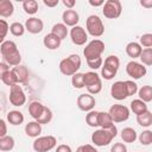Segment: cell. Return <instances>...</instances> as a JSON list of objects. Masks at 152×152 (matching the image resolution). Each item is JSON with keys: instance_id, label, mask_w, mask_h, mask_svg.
<instances>
[{"instance_id": "f1b7e54d", "label": "cell", "mask_w": 152, "mask_h": 152, "mask_svg": "<svg viewBox=\"0 0 152 152\" xmlns=\"http://www.w3.org/2000/svg\"><path fill=\"white\" fill-rule=\"evenodd\" d=\"M13 147H14V139H13V137L6 135V137L0 138V151L7 152V151L13 150Z\"/></svg>"}, {"instance_id": "1f68e13d", "label": "cell", "mask_w": 152, "mask_h": 152, "mask_svg": "<svg viewBox=\"0 0 152 152\" xmlns=\"http://www.w3.org/2000/svg\"><path fill=\"white\" fill-rule=\"evenodd\" d=\"M23 10L25 11V13L33 15L38 12V2L36 0H25L23 2Z\"/></svg>"}, {"instance_id": "74e56055", "label": "cell", "mask_w": 152, "mask_h": 152, "mask_svg": "<svg viewBox=\"0 0 152 152\" xmlns=\"http://www.w3.org/2000/svg\"><path fill=\"white\" fill-rule=\"evenodd\" d=\"M51 120H52V112H51L50 108L45 107L44 110H43V113H42V115H40L36 121L39 122L40 125H46V124H49Z\"/></svg>"}, {"instance_id": "7402d4cb", "label": "cell", "mask_w": 152, "mask_h": 152, "mask_svg": "<svg viewBox=\"0 0 152 152\" xmlns=\"http://www.w3.org/2000/svg\"><path fill=\"white\" fill-rule=\"evenodd\" d=\"M7 121L13 126H19L24 122V114L19 110H11L6 115Z\"/></svg>"}, {"instance_id": "7bdbcfd3", "label": "cell", "mask_w": 152, "mask_h": 152, "mask_svg": "<svg viewBox=\"0 0 152 152\" xmlns=\"http://www.w3.org/2000/svg\"><path fill=\"white\" fill-rule=\"evenodd\" d=\"M126 86H127V90H128V95H129V96L134 95V94L138 93V90H139L137 83L133 82V81H126Z\"/></svg>"}, {"instance_id": "ba28073f", "label": "cell", "mask_w": 152, "mask_h": 152, "mask_svg": "<svg viewBox=\"0 0 152 152\" xmlns=\"http://www.w3.org/2000/svg\"><path fill=\"white\" fill-rule=\"evenodd\" d=\"M57 145V139L53 135H44V137H38L33 141V150L34 152H48L55 148Z\"/></svg>"}, {"instance_id": "9a60e30c", "label": "cell", "mask_w": 152, "mask_h": 152, "mask_svg": "<svg viewBox=\"0 0 152 152\" xmlns=\"http://www.w3.org/2000/svg\"><path fill=\"white\" fill-rule=\"evenodd\" d=\"M96 100L91 94H81L77 97V107L83 112H90L94 109Z\"/></svg>"}, {"instance_id": "3957f363", "label": "cell", "mask_w": 152, "mask_h": 152, "mask_svg": "<svg viewBox=\"0 0 152 152\" xmlns=\"http://www.w3.org/2000/svg\"><path fill=\"white\" fill-rule=\"evenodd\" d=\"M81 63V57L78 55L72 53L59 62V71L65 76H72L80 70Z\"/></svg>"}, {"instance_id": "8d00e7d4", "label": "cell", "mask_w": 152, "mask_h": 152, "mask_svg": "<svg viewBox=\"0 0 152 152\" xmlns=\"http://www.w3.org/2000/svg\"><path fill=\"white\" fill-rule=\"evenodd\" d=\"M71 84H72L76 89L84 88V74L77 72V74L72 75V76H71Z\"/></svg>"}, {"instance_id": "5bb4252c", "label": "cell", "mask_w": 152, "mask_h": 152, "mask_svg": "<svg viewBox=\"0 0 152 152\" xmlns=\"http://www.w3.org/2000/svg\"><path fill=\"white\" fill-rule=\"evenodd\" d=\"M69 33H70L71 42L75 45H78V46L84 45L87 43V40H88V33H87V31L82 26H78L77 25V26L71 27V30H70Z\"/></svg>"}, {"instance_id": "d4e9b609", "label": "cell", "mask_w": 152, "mask_h": 152, "mask_svg": "<svg viewBox=\"0 0 152 152\" xmlns=\"http://www.w3.org/2000/svg\"><path fill=\"white\" fill-rule=\"evenodd\" d=\"M129 104H131V109H132V112H133L134 114H137V115H140V114H142V113H145V112L148 110V109H147V104H146V102H144V101L140 100V99H135V100H133Z\"/></svg>"}, {"instance_id": "277c9868", "label": "cell", "mask_w": 152, "mask_h": 152, "mask_svg": "<svg viewBox=\"0 0 152 152\" xmlns=\"http://www.w3.org/2000/svg\"><path fill=\"white\" fill-rule=\"evenodd\" d=\"M119 66H120V59L119 57H116L115 55H109L103 64H102V68H101V76L104 78V80H112L115 77L118 70H119Z\"/></svg>"}, {"instance_id": "30bf717a", "label": "cell", "mask_w": 152, "mask_h": 152, "mask_svg": "<svg viewBox=\"0 0 152 152\" xmlns=\"http://www.w3.org/2000/svg\"><path fill=\"white\" fill-rule=\"evenodd\" d=\"M10 103L15 107H21L26 102V95L23 90V88L19 84H14L10 87V96H8Z\"/></svg>"}, {"instance_id": "b9f144b4", "label": "cell", "mask_w": 152, "mask_h": 152, "mask_svg": "<svg viewBox=\"0 0 152 152\" xmlns=\"http://www.w3.org/2000/svg\"><path fill=\"white\" fill-rule=\"evenodd\" d=\"M0 28H1V36H0V40H1V43L2 42H5V38H6V34H7V32H8V30H10V25L7 24V21L5 20V19H0Z\"/></svg>"}, {"instance_id": "d6986e66", "label": "cell", "mask_w": 152, "mask_h": 152, "mask_svg": "<svg viewBox=\"0 0 152 152\" xmlns=\"http://www.w3.org/2000/svg\"><path fill=\"white\" fill-rule=\"evenodd\" d=\"M142 52V48L140 45V43L137 42H131L126 45V53L128 55V57L133 58V61L135 58H140V55Z\"/></svg>"}, {"instance_id": "816d5d0a", "label": "cell", "mask_w": 152, "mask_h": 152, "mask_svg": "<svg viewBox=\"0 0 152 152\" xmlns=\"http://www.w3.org/2000/svg\"><path fill=\"white\" fill-rule=\"evenodd\" d=\"M8 70H10V65H8L6 62L2 61V62L0 63V75L4 74V72H6V71H8Z\"/></svg>"}, {"instance_id": "f907efd6", "label": "cell", "mask_w": 152, "mask_h": 152, "mask_svg": "<svg viewBox=\"0 0 152 152\" xmlns=\"http://www.w3.org/2000/svg\"><path fill=\"white\" fill-rule=\"evenodd\" d=\"M89 5H91L94 7L103 6L104 5V0H89Z\"/></svg>"}, {"instance_id": "8fae6325", "label": "cell", "mask_w": 152, "mask_h": 152, "mask_svg": "<svg viewBox=\"0 0 152 152\" xmlns=\"http://www.w3.org/2000/svg\"><path fill=\"white\" fill-rule=\"evenodd\" d=\"M126 72L133 80H139V78H141V77H144L146 75L147 69L142 63H139V62H135V61H131L126 65Z\"/></svg>"}, {"instance_id": "60d3db41", "label": "cell", "mask_w": 152, "mask_h": 152, "mask_svg": "<svg viewBox=\"0 0 152 152\" xmlns=\"http://www.w3.org/2000/svg\"><path fill=\"white\" fill-rule=\"evenodd\" d=\"M87 64H88V66H89L90 69L96 70V69L102 68L103 61H102L101 57H99V58H95V59H88V61H87Z\"/></svg>"}, {"instance_id": "ab89813d", "label": "cell", "mask_w": 152, "mask_h": 152, "mask_svg": "<svg viewBox=\"0 0 152 152\" xmlns=\"http://www.w3.org/2000/svg\"><path fill=\"white\" fill-rule=\"evenodd\" d=\"M140 45L146 48H152V33H145L140 37Z\"/></svg>"}, {"instance_id": "c3c4849f", "label": "cell", "mask_w": 152, "mask_h": 152, "mask_svg": "<svg viewBox=\"0 0 152 152\" xmlns=\"http://www.w3.org/2000/svg\"><path fill=\"white\" fill-rule=\"evenodd\" d=\"M63 5L66 7V10H72L74 6L76 5L75 0H63Z\"/></svg>"}, {"instance_id": "44dd1931", "label": "cell", "mask_w": 152, "mask_h": 152, "mask_svg": "<svg viewBox=\"0 0 152 152\" xmlns=\"http://www.w3.org/2000/svg\"><path fill=\"white\" fill-rule=\"evenodd\" d=\"M15 76V80L19 83H24L27 81L28 78V70L25 65H17V66H13V69H11Z\"/></svg>"}, {"instance_id": "83f0119b", "label": "cell", "mask_w": 152, "mask_h": 152, "mask_svg": "<svg viewBox=\"0 0 152 152\" xmlns=\"http://www.w3.org/2000/svg\"><path fill=\"white\" fill-rule=\"evenodd\" d=\"M51 33H53V34L57 36L61 40H63L64 38H66L69 31H68L66 25H64L63 23H57V24H55V25L52 26V28H51Z\"/></svg>"}, {"instance_id": "f546056e", "label": "cell", "mask_w": 152, "mask_h": 152, "mask_svg": "<svg viewBox=\"0 0 152 152\" xmlns=\"http://www.w3.org/2000/svg\"><path fill=\"white\" fill-rule=\"evenodd\" d=\"M137 122L141 127H150L152 125V113L147 110L140 115H137Z\"/></svg>"}, {"instance_id": "681fc988", "label": "cell", "mask_w": 152, "mask_h": 152, "mask_svg": "<svg viewBox=\"0 0 152 152\" xmlns=\"http://www.w3.org/2000/svg\"><path fill=\"white\" fill-rule=\"evenodd\" d=\"M43 2L48 7H55V6H57L59 4V0H44Z\"/></svg>"}, {"instance_id": "7dc6e473", "label": "cell", "mask_w": 152, "mask_h": 152, "mask_svg": "<svg viewBox=\"0 0 152 152\" xmlns=\"http://www.w3.org/2000/svg\"><path fill=\"white\" fill-rule=\"evenodd\" d=\"M0 127H1V131H0V138L6 137V135H7V127H6V122H5L4 119L0 120Z\"/></svg>"}, {"instance_id": "7c38bea8", "label": "cell", "mask_w": 152, "mask_h": 152, "mask_svg": "<svg viewBox=\"0 0 152 152\" xmlns=\"http://www.w3.org/2000/svg\"><path fill=\"white\" fill-rule=\"evenodd\" d=\"M108 113L110 114L114 122H124L129 118V109L124 104H113Z\"/></svg>"}, {"instance_id": "4316f807", "label": "cell", "mask_w": 152, "mask_h": 152, "mask_svg": "<svg viewBox=\"0 0 152 152\" xmlns=\"http://www.w3.org/2000/svg\"><path fill=\"white\" fill-rule=\"evenodd\" d=\"M114 121L108 112H99V126L101 128H110Z\"/></svg>"}, {"instance_id": "836d02e7", "label": "cell", "mask_w": 152, "mask_h": 152, "mask_svg": "<svg viewBox=\"0 0 152 152\" xmlns=\"http://www.w3.org/2000/svg\"><path fill=\"white\" fill-rule=\"evenodd\" d=\"M86 122L89 127H97L99 126V112L90 110L86 115Z\"/></svg>"}, {"instance_id": "6da1fadb", "label": "cell", "mask_w": 152, "mask_h": 152, "mask_svg": "<svg viewBox=\"0 0 152 152\" xmlns=\"http://www.w3.org/2000/svg\"><path fill=\"white\" fill-rule=\"evenodd\" d=\"M0 52H1L4 62H6L8 65H12V66L20 65L21 55L17 48V44L13 40L2 42L0 45Z\"/></svg>"}, {"instance_id": "5b68a950", "label": "cell", "mask_w": 152, "mask_h": 152, "mask_svg": "<svg viewBox=\"0 0 152 152\" xmlns=\"http://www.w3.org/2000/svg\"><path fill=\"white\" fill-rule=\"evenodd\" d=\"M84 87L87 88L88 93L91 95H96L102 89V81L101 77L95 71H88L84 74Z\"/></svg>"}, {"instance_id": "52a82bcc", "label": "cell", "mask_w": 152, "mask_h": 152, "mask_svg": "<svg viewBox=\"0 0 152 152\" xmlns=\"http://www.w3.org/2000/svg\"><path fill=\"white\" fill-rule=\"evenodd\" d=\"M87 32L93 37H101L104 33V26L99 15L91 14L86 20Z\"/></svg>"}, {"instance_id": "d590c367", "label": "cell", "mask_w": 152, "mask_h": 152, "mask_svg": "<svg viewBox=\"0 0 152 152\" xmlns=\"http://www.w3.org/2000/svg\"><path fill=\"white\" fill-rule=\"evenodd\" d=\"M140 61L141 63L146 66L152 65V48H146L142 49V52L140 55Z\"/></svg>"}, {"instance_id": "8992f818", "label": "cell", "mask_w": 152, "mask_h": 152, "mask_svg": "<svg viewBox=\"0 0 152 152\" xmlns=\"http://www.w3.org/2000/svg\"><path fill=\"white\" fill-rule=\"evenodd\" d=\"M103 51H104V43L101 39H93L86 45L83 50V55L86 57V61L95 59V58L101 57Z\"/></svg>"}, {"instance_id": "f6af8a7d", "label": "cell", "mask_w": 152, "mask_h": 152, "mask_svg": "<svg viewBox=\"0 0 152 152\" xmlns=\"http://www.w3.org/2000/svg\"><path fill=\"white\" fill-rule=\"evenodd\" d=\"M76 152H99L93 145L90 144H86V145H82L80 147H77Z\"/></svg>"}, {"instance_id": "ac0fdd59", "label": "cell", "mask_w": 152, "mask_h": 152, "mask_svg": "<svg viewBox=\"0 0 152 152\" xmlns=\"http://www.w3.org/2000/svg\"><path fill=\"white\" fill-rule=\"evenodd\" d=\"M43 44H44V46L45 48H48L49 50H56V49H58L59 46H61V44H62V40L57 37V36H55L53 33H48L44 38H43Z\"/></svg>"}, {"instance_id": "9c48e42d", "label": "cell", "mask_w": 152, "mask_h": 152, "mask_svg": "<svg viewBox=\"0 0 152 152\" xmlns=\"http://www.w3.org/2000/svg\"><path fill=\"white\" fill-rule=\"evenodd\" d=\"M122 6L119 0H107L102 7V13L107 19H116L121 15Z\"/></svg>"}, {"instance_id": "484cf974", "label": "cell", "mask_w": 152, "mask_h": 152, "mask_svg": "<svg viewBox=\"0 0 152 152\" xmlns=\"http://www.w3.org/2000/svg\"><path fill=\"white\" fill-rule=\"evenodd\" d=\"M44 108H45L44 104H42V103L38 102V101H33V102H31L30 106H28V113H30V115H31L34 120H37V119L42 115Z\"/></svg>"}, {"instance_id": "f35d334b", "label": "cell", "mask_w": 152, "mask_h": 152, "mask_svg": "<svg viewBox=\"0 0 152 152\" xmlns=\"http://www.w3.org/2000/svg\"><path fill=\"white\" fill-rule=\"evenodd\" d=\"M138 139H139V141H140L141 145H145V146L151 145V144H152V131H150V129L142 131V132L139 134Z\"/></svg>"}, {"instance_id": "e575fe53", "label": "cell", "mask_w": 152, "mask_h": 152, "mask_svg": "<svg viewBox=\"0 0 152 152\" xmlns=\"http://www.w3.org/2000/svg\"><path fill=\"white\" fill-rule=\"evenodd\" d=\"M25 25H23L21 23H18V21H14L10 25V32L14 36V37H20L25 33Z\"/></svg>"}, {"instance_id": "ffe728a7", "label": "cell", "mask_w": 152, "mask_h": 152, "mask_svg": "<svg viewBox=\"0 0 152 152\" xmlns=\"http://www.w3.org/2000/svg\"><path fill=\"white\" fill-rule=\"evenodd\" d=\"M25 133H26L27 137L38 138L42 133V125L37 121H30L25 126Z\"/></svg>"}, {"instance_id": "603a6c76", "label": "cell", "mask_w": 152, "mask_h": 152, "mask_svg": "<svg viewBox=\"0 0 152 152\" xmlns=\"http://www.w3.org/2000/svg\"><path fill=\"white\" fill-rule=\"evenodd\" d=\"M14 6L13 2L10 0H1L0 1V15L2 18H8L13 14Z\"/></svg>"}, {"instance_id": "d6a6232c", "label": "cell", "mask_w": 152, "mask_h": 152, "mask_svg": "<svg viewBox=\"0 0 152 152\" xmlns=\"http://www.w3.org/2000/svg\"><path fill=\"white\" fill-rule=\"evenodd\" d=\"M0 78H1L2 83H5V84L8 86V87H12V86H14V84H18V82H17V80H15V76H14V74H13L12 70H8V71L1 74V75H0Z\"/></svg>"}, {"instance_id": "4fadbf2b", "label": "cell", "mask_w": 152, "mask_h": 152, "mask_svg": "<svg viewBox=\"0 0 152 152\" xmlns=\"http://www.w3.org/2000/svg\"><path fill=\"white\" fill-rule=\"evenodd\" d=\"M110 95L113 99L121 101L127 99L128 95V90H127V86H126V81H116L112 84L110 87Z\"/></svg>"}, {"instance_id": "4dcf8cb0", "label": "cell", "mask_w": 152, "mask_h": 152, "mask_svg": "<svg viewBox=\"0 0 152 152\" xmlns=\"http://www.w3.org/2000/svg\"><path fill=\"white\" fill-rule=\"evenodd\" d=\"M139 99L144 102H151L152 101V86H142L139 90Z\"/></svg>"}, {"instance_id": "bcb514c9", "label": "cell", "mask_w": 152, "mask_h": 152, "mask_svg": "<svg viewBox=\"0 0 152 152\" xmlns=\"http://www.w3.org/2000/svg\"><path fill=\"white\" fill-rule=\"evenodd\" d=\"M55 152H72L71 147L69 145H65V144H62V145H58L56 151Z\"/></svg>"}, {"instance_id": "cb8c5ba5", "label": "cell", "mask_w": 152, "mask_h": 152, "mask_svg": "<svg viewBox=\"0 0 152 152\" xmlns=\"http://www.w3.org/2000/svg\"><path fill=\"white\" fill-rule=\"evenodd\" d=\"M121 139L124 142H128V144H132L137 140L138 135H137V132L134 128L132 127H125L122 131H121Z\"/></svg>"}, {"instance_id": "2e32d148", "label": "cell", "mask_w": 152, "mask_h": 152, "mask_svg": "<svg viewBox=\"0 0 152 152\" xmlns=\"http://www.w3.org/2000/svg\"><path fill=\"white\" fill-rule=\"evenodd\" d=\"M25 28L26 31H28L32 34H37L40 33L44 28V23L42 19L37 18V17H31L25 21Z\"/></svg>"}, {"instance_id": "e0dca14e", "label": "cell", "mask_w": 152, "mask_h": 152, "mask_svg": "<svg viewBox=\"0 0 152 152\" xmlns=\"http://www.w3.org/2000/svg\"><path fill=\"white\" fill-rule=\"evenodd\" d=\"M63 24L70 27L77 26V23L80 21V15L75 10H65L62 14Z\"/></svg>"}, {"instance_id": "7a4b0ae2", "label": "cell", "mask_w": 152, "mask_h": 152, "mask_svg": "<svg viewBox=\"0 0 152 152\" xmlns=\"http://www.w3.org/2000/svg\"><path fill=\"white\" fill-rule=\"evenodd\" d=\"M116 134H118V128L115 125H113L110 128H100L91 134V141L94 142L95 146L99 147L107 146L112 142V140L116 137Z\"/></svg>"}, {"instance_id": "ee69618b", "label": "cell", "mask_w": 152, "mask_h": 152, "mask_svg": "<svg viewBox=\"0 0 152 152\" xmlns=\"http://www.w3.org/2000/svg\"><path fill=\"white\" fill-rule=\"evenodd\" d=\"M110 152H127V147L122 142H115L110 147Z\"/></svg>"}, {"instance_id": "f5cc1de1", "label": "cell", "mask_w": 152, "mask_h": 152, "mask_svg": "<svg viewBox=\"0 0 152 152\" xmlns=\"http://www.w3.org/2000/svg\"><path fill=\"white\" fill-rule=\"evenodd\" d=\"M140 5L144 8H152V0H140Z\"/></svg>"}]
</instances>
